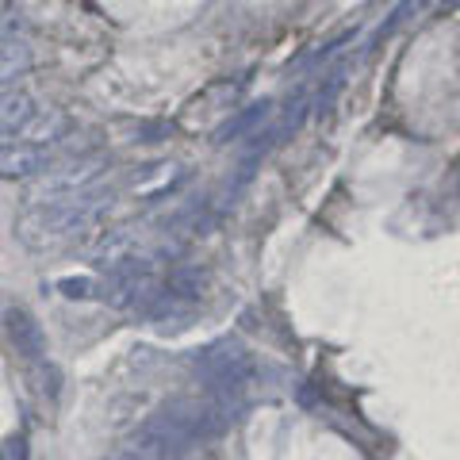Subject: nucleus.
Returning a JSON list of instances; mask_svg holds the SVG:
<instances>
[{
  "instance_id": "obj_1",
  "label": "nucleus",
  "mask_w": 460,
  "mask_h": 460,
  "mask_svg": "<svg viewBox=\"0 0 460 460\" xmlns=\"http://www.w3.org/2000/svg\"><path fill=\"white\" fill-rule=\"evenodd\" d=\"M104 204H111V189H89L81 196L54 199V204H31L20 215L16 234L27 250H58L84 234Z\"/></svg>"
},
{
  "instance_id": "obj_2",
  "label": "nucleus",
  "mask_w": 460,
  "mask_h": 460,
  "mask_svg": "<svg viewBox=\"0 0 460 460\" xmlns=\"http://www.w3.org/2000/svg\"><path fill=\"white\" fill-rule=\"evenodd\" d=\"M192 368L199 372V380H204V395L242 411V392H246V384L253 376V361L238 341L226 338V341H215L208 349H199L192 357Z\"/></svg>"
},
{
  "instance_id": "obj_3",
  "label": "nucleus",
  "mask_w": 460,
  "mask_h": 460,
  "mask_svg": "<svg viewBox=\"0 0 460 460\" xmlns=\"http://www.w3.org/2000/svg\"><path fill=\"white\" fill-rule=\"evenodd\" d=\"M135 445H142V449H150V453H157V456L172 460V456L189 453L192 445H196V438H192V429L177 419V411H172V407H162V411L150 414V419L138 426Z\"/></svg>"
},
{
  "instance_id": "obj_4",
  "label": "nucleus",
  "mask_w": 460,
  "mask_h": 460,
  "mask_svg": "<svg viewBox=\"0 0 460 460\" xmlns=\"http://www.w3.org/2000/svg\"><path fill=\"white\" fill-rule=\"evenodd\" d=\"M104 162L100 157H84V162H74L66 169H47L39 181V189L31 192V204H54V199H69L93 189V181L100 177Z\"/></svg>"
},
{
  "instance_id": "obj_5",
  "label": "nucleus",
  "mask_w": 460,
  "mask_h": 460,
  "mask_svg": "<svg viewBox=\"0 0 460 460\" xmlns=\"http://www.w3.org/2000/svg\"><path fill=\"white\" fill-rule=\"evenodd\" d=\"M50 169V154L31 142H4L0 146V177L4 181H31Z\"/></svg>"
},
{
  "instance_id": "obj_6",
  "label": "nucleus",
  "mask_w": 460,
  "mask_h": 460,
  "mask_svg": "<svg viewBox=\"0 0 460 460\" xmlns=\"http://www.w3.org/2000/svg\"><path fill=\"white\" fill-rule=\"evenodd\" d=\"M4 330L20 357H27V361H42V357H47V334H42V326L35 323V314H27L23 307H8Z\"/></svg>"
},
{
  "instance_id": "obj_7",
  "label": "nucleus",
  "mask_w": 460,
  "mask_h": 460,
  "mask_svg": "<svg viewBox=\"0 0 460 460\" xmlns=\"http://www.w3.org/2000/svg\"><path fill=\"white\" fill-rule=\"evenodd\" d=\"M42 108L23 89H0V135H27Z\"/></svg>"
},
{
  "instance_id": "obj_8",
  "label": "nucleus",
  "mask_w": 460,
  "mask_h": 460,
  "mask_svg": "<svg viewBox=\"0 0 460 460\" xmlns=\"http://www.w3.org/2000/svg\"><path fill=\"white\" fill-rule=\"evenodd\" d=\"M31 69V50L20 39H0V84H12Z\"/></svg>"
},
{
  "instance_id": "obj_9",
  "label": "nucleus",
  "mask_w": 460,
  "mask_h": 460,
  "mask_svg": "<svg viewBox=\"0 0 460 460\" xmlns=\"http://www.w3.org/2000/svg\"><path fill=\"white\" fill-rule=\"evenodd\" d=\"M269 108H272L269 100H261V104H253V108H246V111H238L234 119H226L219 131H215V142H219V146H226V142H234V138H242L246 131H253V127L269 115Z\"/></svg>"
},
{
  "instance_id": "obj_10",
  "label": "nucleus",
  "mask_w": 460,
  "mask_h": 460,
  "mask_svg": "<svg viewBox=\"0 0 460 460\" xmlns=\"http://www.w3.org/2000/svg\"><path fill=\"white\" fill-rule=\"evenodd\" d=\"M199 288H204V277H199L196 269L177 265V269L169 272V292L177 296V299H184V304H192V299H199Z\"/></svg>"
},
{
  "instance_id": "obj_11",
  "label": "nucleus",
  "mask_w": 460,
  "mask_h": 460,
  "mask_svg": "<svg viewBox=\"0 0 460 460\" xmlns=\"http://www.w3.org/2000/svg\"><path fill=\"white\" fill-rule=\"evenodd\" d=\"M93 288L96 284L89 277H62V280H58V292H62L66 299H89Z\"/></svg>"
},
{
  "instance_id": "obj_12",
  "label": "nucleus",
  "mask_w": 460,
  "mask_h": 460,
  "mask_svg": "<svg viewBox=\"0 0 460 460\" xmlns=\"http://www.w3.org/2000/svg\"><path fill=\"white\" fill-rule=\"evenodd\" d=\"M16 31H23V20L16 8L0 4V39H16Z\"/></svg>"
},
{
  "instance_id": "obj_13",
  "label": "nucleus",
  "mask_w": 460,
  "mask_h": 460,
  "mask_svg": "<svg viewBox=\"0 0 460 460\" xmlns=\"http://www.w3.org/2000/svg\"><path fill=\"white\" fill-rule=\"evenodd\" d=\"M108 460H165V456H157V453H150V449H142V445H123V449H115V453H108Z\"/></svg>"
},
{
  "instance_id": "obj_14",
  "label": "nucleus",
  "mask_w": 460,
  "mask_h": 460,
  "mask_svg": "<svg viewBox=\"0 0 460 460\" xmlns=\"http://www.w3.org/2000/svg\"><path fill=\"white\" fill-rule=\"evenodd\" d=\"M341 89V74H334L326 81V93H319V108H314V115H326L330 111V100H334V93Z\"/></svg>"
},
{
  "instance_id": "obj_15",
  "label": "nucleus",
  "mask_w": 460,
  "mask_h": 460,
  "mask_svg": "<svg viewBox=\"0 0 460 460\" xmlns=\"http://www.w3.org/2000/svg\"><path fill=\"white\" fill-rule=\"evenodd\" d=\"M4 456H8V460H27V449H23V438H12V441L4 445Z\"/></svg>"
}]
</instances>
